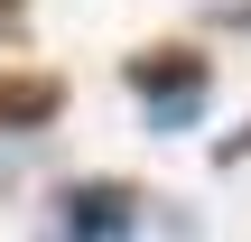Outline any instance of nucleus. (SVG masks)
<instances>
[{"mask_svg": "<svg viewBox=\"0 0 251 242\" xmlns=\"http://www.w3.org/2000/svg\"><path fill=\"white\" fill-rule=\"evenodd\" d=\"M149 205H158V196H140V187L75 177V187H56L47 224H56V233H75V242H112V233H140V224H149Z\"/></svg>", "mask_w": 251, "mask_h": 242, "instance_id": "f03ea898", "label": "nucleus"}, {"mask_svg": "<svg viewBox=\"0 0 251 242\" xmlns=\"http://www.w3.org/2000/svg\"><path fill=\"white\" fill-rule=\"evenodd\" d=\"M214 159H224V168H242V159H251V131H233V140H224Z\"/></svg>", "mask_w": 251, "mask_h": 242, "instance_id": "20e7f679", "label": "nucleus"}, {"mask_svg": "<svg viewBox=\"0 0 251 242\" xmlns=\"http://www.w3.org/2000/svg\"><path fill=\"white\" fill-rule=\"evenodd\" d=\"M214 19H224V28H251V0H224Z\"/></svg>", "mask_w": 251, "mask_h": 242, "instance_id": "423d86ee", "label": "nucleus"}, {"mask_svg": "<svg viewBox=\"0 0 251 242\" xmlns=\"http://www.w3.org/2000/svg\"><path fill=\"white\" fill-rule=\"evenodd\" d=\"M56 112H65L56 75H0V131H47Z\"/></svg>", "mask_w": 251, "mask_h": 242, "instance_id": "7ed1b4c3", "label": "nucleus"}, {"mask_svg": "<svg viewBox=\"0 0 251 242\" xmlns=\"http://www.w3.org/2000/svg\"><path fill=\"white\" fill-rule=\"evenodd\" d=\"M19 19H28V0H0V37H19Z\"/></svg>", "mask_w": 251, "mask_h": 242, "instance_id": "39448f33", "label": "nucleus"}, {"mask_svg": "<svg viewBox=\"0 0 251 242\" xmlns=\"http://www.w3.org/2000/svg\"><path fill=\"white\" fill-rule=\"evenodd\" d=\"M121 84H130V103L149 112V131H196V112H205V93H214L205 56H186V47H149V56H130Z\"/></svg>", "mask_w": 251, "mask_h": 242, "instance_id": "f257e3e1", "label": "nucleus"}]
</instances>
